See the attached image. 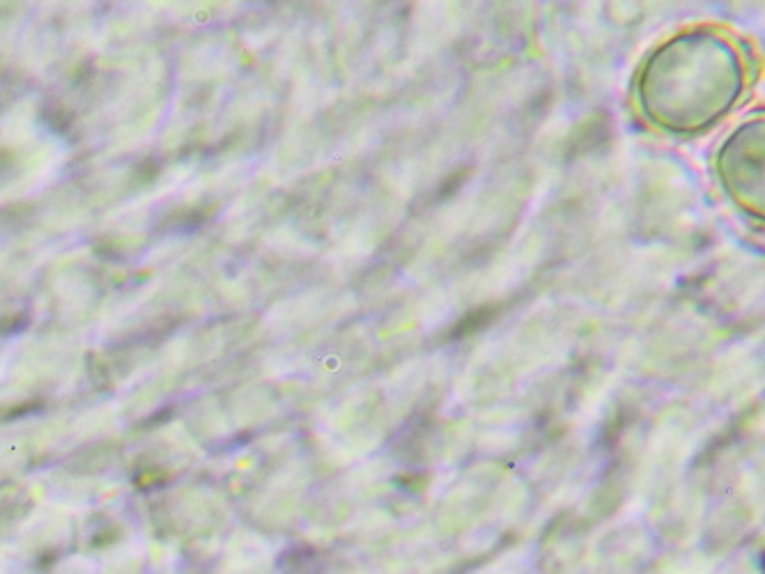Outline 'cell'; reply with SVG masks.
<instances>
[{"instance_id":"obj_1","label":"cell","mask_w":765,"mask_h":574,"mask_svg":"<svg viewBox=\"0 0 765 574\" xmlns=\"http://www.w3.org/2000/svg\"><path fill=\"white\" fill-rule=\"evenodd\" d=\"M742 88L735 46L715 33L678 35L650 55L639 81V102L655 124L694 131L724 115Z\"/></svg>"},{"instance_id":"obj_2","label":"cell","mask_w":765,"mask_h":574,"mask_svg":"<svg viewBox=\"0 0 765 574\" xmlns=\"http://www.w3.org/2000/svg\"><path fill=\"white\" fill-rule=\"evenodd\" d=\"M726 189L740 205L761 214L763 205V127L747 124L726 142L719 156Z\"/></svg>"}]
</instances>
